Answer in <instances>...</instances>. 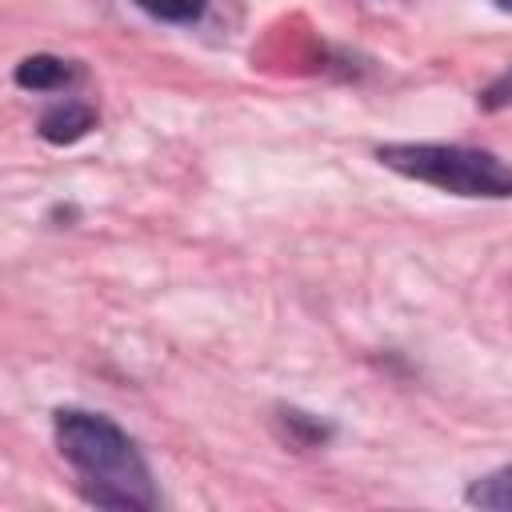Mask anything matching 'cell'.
Listing matches in <instances>:
<instances>
[{
  "instance_id": "obj_6",
  "label": "cell",
  "mask_w": 512,
  "mask_h": 512,
  "mask_svg": "<svg viewBox=\"0 0 512 512\" xmlns=\"http://www.w3.org/2000/svg\"><path fill=\"white\" fill-rule=\"evenodd\" d=\"M132 4L160 24H196L208 8V0H132Z\"/></svg>"
},
{
  "instance_id": "obj_3",
  "label": "cell",
  "mask_w": 512,
  "mask_h": 512,
  "mask_svg": "<svg viewBox=\"0 0 512 512\" xmlns=\"http://www.w3.org/2000/svg\"><path fill=\"white\" fill-rule=\"evenodd\" d=\"M80 64L76 60H64V56H52V52H36V56H24L12 72V80L24 88V92H64L80 80Z\"/></svg>"
},
{
  "instance_id": "obj_5",
  "label": "cell",
  "mask_w": 512,
  "mask_h": 512,
  "mask_svg": "<svg viewBox=\"0 0 512 512\" xmlns=\"http://www.w3.org/2000/svg\"><path fill=\"white\" fill-rule=\"evenodd\" d=\"M464 500H468L472 508L512 512V464H504V468H496V472H488V476L472 480V484H468V492H464Z\"/></svg>"
},
{
  "instance_id": "obj_7",
  "label": "cell",
  "mask_w": 512,
  "mask_h": 512,
  "mask_svg": "<svg viewBox=\"0 0 512 512\" xmlns=\"http://www.w3.org/2000/svg\"><path fill=\"white\" fill-rule=\"evenodd\" d=\"M280 420H284V428H288V436L296 440V444H324L328 440V424H320V420H312L308 412H280Z\"/></svg>"
},
{
  "instance_id": "obj_8",
  "label": "cell",
  "mask_w": 512,
  "mask_h": 512,
  "mask_svg": "<svg viewBox=\"0 0 512 512\" xmlns=\"http://www.w3.org/2000/svg\"><path fill=\"white\" fill-rule=\"evenodd\" d=\"M480 112H500V108H512V68H504L488 88H480L476 96Z\"/></svg>"
},
{
  "instance_id": "obj_1",
  "label": "cell",
  "mask_w": 512,
  "mask_h": 512,
  "mask_svg": "<svg viewBox=\"0 0 512 512\" xmlns=\"http://www.w3.org/2000/svg\"><path fill=\"white\" fill-rule=\"evenodd\" d=\"M52 436L60 460L72 468L76 488L92 508L152 512L160 504L144 452L112 416L92 408H56Z\"/></svg>"
},
{
  "instance_id": "obj_2",
  "label": "cell",
  "mask_w": 512,
  "mask_h": 512,
  "mask_svg": "<svg viewBox=\"0 0 512 512\" xmlns=\"http://www.w3.org/2000/svg\"><path fill=\"white\" fill-rule=\"evenodd\" d=\"M376 160L416 184L468 196V200H512V164L488 148L436 144V140H396L380 144Z\"/></svg>"
},
{
  "instance_id": "obj_4",
  "label": "cell",
  "mask_w": 512,
  "mask_h": 512,
  "mask_svg": "<svg viewBox=\"0 0 512 512\" xmlns=\"http://www.w3.org/2000/svg\"><path fill=\"white\" fill-rule=\"evenodd\" d=\"M92 128H96V108L84 100H56L40 112V124H36V132L56 148L84 140Z\"/></svg>"
},
{
  "instance_id": "obj_9",
  "label": "cell",
  "mask_w": 512,
  "mask_h": 512,
  "mask_svg": "<svg viewBox=\"0 0 512 512\" xmlns=\"http://www.w3.org/2000/svg\"><path fill=\"white\" fill-rule=\"evenodd\" d=\"M488 4H492V8H500V12H508V16H512V0H488Z\"/></svg>"
}]
</instances>
